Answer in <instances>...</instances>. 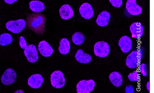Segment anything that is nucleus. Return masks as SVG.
<instances>
[{
  "mask_svg": "<svg viewBox=\"0 0 154 93\" xmlns=\"http://www.w3.org/2000/svg\"><path fill=\"white\" fill-rule=\"evenodd\" d=\"M46 21L45 16L41 13H31L28 14L26 17L28 28L40 35L43 34L45 32Z\"/></svg>",
  "mask_w": 154,
  "mask_h": 93,
  "instance_id": "nucleus-1",
  "label": "nucleus"
},
{
  "mask_svg": "<svg viewBox=\"0 0 154 93\" xmlns=\"http://www.w3.org/2000/svg\"><path fill=\"white\" fill-rule=\"evenodd\" d=\"M143 58V53L141 51L134 50L131 52L126 59V65L128 68H137L141 63Z\"/></svg>",
  "mask_w": 154,
  "mask_h": 93,
  "instance_id": "nucleus-2",
  "label": "nucleus"
},
{
  "mask_svg": "<svg viewBox=\"0 0 154 93\" xmlns=\"http://www.w3.org/2000/svg\"><path fill=\"white\" fill-rule=\"evenodd\" d=\"M26 23L22 19L8 21L6 24V27L9 31L14 34L21 33L26 28Z\"/></svg>",
  "mask_w": 154,
  "mask_h": 93,
  "instance_id": "nucleus-3",
  "label": "nucleus"
},
{
  "mask_svg": "<svg viewBox=\"0 0 154 93\" xmlns=\"http://www.w3.org/2000/svg\"><path fill=\"white\" fill-rule=\"evenodd\" d=\"M94 51L97 56L100 58H106L109 54L110 48L107 42L100 41L96 42L94 45Z\"/></svg>",
  "mask_w": 154,
  "mask_h": 93,
  "instance_id": "nucleus-4",
  "label": "nucleus"
},
{
  "mask_svg": "<svg viewBox=\"0 0 154 93\" xmlns=\"http://www.w3.org/2000/svg\"><path fill=\"white\" fill-rule=\"evenodd\" d=\"M51 85L56 88L60 89L64 87L65 85V78L64 74L60 70H56L51 75Z\"/></svg>",
  "mask_w": 154,
  "mask_h": 93,
  "instance_id": "nucleus-5",
  "label": "nucleus"
},
{
  "mask_svg": "<svg viewBox=\"0 0 154 93\" xmlns=\"http://www.w3.org/2000/svg\"><path fill=\"white\" fill-rule=\"evenodd\" d=\"M95 86V82L92 80H81L76 85V91L77 93H90Z\"/></svg>",
  "mask_w": 154,
  "mask_h": 93,
  "instance_id": "nucleus-6",
  "label": "nucleus"
},
{
  "mask_svg": "<svg viewBox=\"0 0 154 93\" xmlns=\"http://www.w3.org/2000/svg\"><path fill=\"white\" fill-rule=\"evenodd\" d=\"M17 75L16 71L11 68L6 70L1 78L2 83L5 86L10 85L15 82Z\"/></svg>",
  "mask_w": 154,
  "mask_h": 93,
  "instance_id": "nucleus-7",
  "label": "nucleus"
},
{
  "mask_svg": "<svg viewBox=\"0 0 154 93\" xmlns=\"http://www.w3.org/2000/svg\"><path fill=\"white\" fill-rule=\"evenodd\" d=\"M24 54L29 62L35 63L39 59L38 52L35 46L33 44L29 45L24 50Z\"/></svg>",
  "mask_w": 154,
  "mask_h": 93,
  "instance_id": "nucleus-8",
  "label": "nucleus"
},
{
  "mask_svg": "<svg viewBox=\"0 0 154 93\" xmlns=\"http://www.w3.org/2000/svg\"><path fill=\"white\" fill-rule=\"evenodd\" d=\"M127 12L131 15L138 16L141 14L142 9L136 3V0H128L126 3Z\"/></svg>",
  "mask_w": 154,
  "mask_h": 93,
  "instance_id": "nucleus-9",
  "label": "nucleus"
},
{
  "mask_svg": "<svg viewBox=\"0 0 154 93\" xmlns=\"http://www.w3.org/2000/svg\"><path fill=\"white\" fill-rule=\"evenodd\" d=\"M38 50L41 55L45 57H50L52 56L54 52L53 49L48 42L42 40L39 42L38 45Z\"/></svg>",
  "mask_w": 154,
  "mask_h": 93,
  "instance_id": "nucleus-10",
  "label": "nucleus"
},
{
  "mask_svg": "<svg viewBox=\"0 0 154 93\" xmlns=\"http://www.w3.org/2000/svg\"><path fill=\"white\" fill-rule=\"evenodd\" d=\"M79 12L83 18L86 20L91 19L94 15V11L90 4L89 3H83L80 7Z\"/></svg>",
  "mask_w": 154,
  "mask_h": 93,
  "instance_id": "nucleus-11",
  "label": "nucleus"
},
{
  "mask_svg": "<svg viewBox=\"0 0 154 93\" xmlns=\"http://www.w3.org/2000/svg\"><path fill=\"white\" fill-rule=\"evenodd\" d=\"M44 78L39 74H33L28 80V84L31 88L38 89L41 87L44 82Z\"/></svg>",
  "mask_w": 154,
  "mask_h": 93,
  "instance_id": "nucleus-12",
  "label": "nucleus"
},
{
  "mask_svg": "<svg viewBox=\"0 0 154 93\" xmlns=\"http://www.w3.org/2000/svg\"><path fill=\"white\" fill-rule=\"evenodd\" d=\"M132 37L136 39L141 38L144 34V27L141 23L135 22L132 23L130 27Z\"/></svg>",
  "mask_w": 154,
  "mask_h": 93,
  "instance_id": "nucleus-13",
  "label": "nucleus"
},
{
  "mask_svg": "<svg viewBox=\"0 0 154 93\" xmlns=\"http://www.w3.org/2000/svg\"><path fill=\"white\" fill-rule=\"evenodd\" d=\"M132 40L127 36H123L119 41V45L123 53H126L129 52L132 49Z\"/></svg>",
  "mask_w": 154,
  "mask_h": 93,
  "instance_id": "nucleus-14",
  "label": "nucleus"
},
{
  "mask_svg": "<svg viewBox=\"0 0 154 93\" xmlns=\"http://www.w3.org/2000/svg\"><path fill=\"white\" fill-rule=\"evenodd\" d=\"M61 18L64 20H69L72 18L74 12L71 7L68 4H64L61 7L59 10Z\"/></svg>",
  "mask_w": 154,
  "mask_h": 93,
  "instance_id": "nucleus-15",
  "label": "nucleus"
},
{
  "mask_svg": "<svg viewBox=\"0 0 154 93\" xmlns=\"http://www.w3.org/2000/svg\"><path fill=\"white\" fill-rule=\"evenodd\" d=\"M75 58L77 61L81 64H87L90 63L92 60L91 56L85 53L82 50H78L75 56Z\"/></svg>",
  "mask_w": 154,
  "mask_h": 93,
  "instance_id": "nucleus-16",
  "label": "nucleus"
},
{
  "mask_svg": "<svg viewBox=\"0 0 154 93\" xmlns=\"http://www.w3.org/2000/svg\"><path fill=\"white\" fill-rule=\"evenodd\" d=\"M111 15L109 12L104 11L99 14L96 20V23L101 27L107 26L110 20Z\"/></svg>",
  "mask_w": 154,
  "mask_h": 93,
  "instance_id": "nucleus-17",
  "label": "nucleus"
},
{
  "mask_svg": "<svg viewBox=\"0 0 154 93\" xmlns=\"http://www.w3.org/2000/svg\"><path fill=\"white\" fill-rule=\"evenodd\" d=\"M111 83L116 87H120L123 84V77L119 72L114 71L111 73L109 76Z\"/></svg>",
  "mask_w": 154,
  "mask_h": 93,
  "instance_id": "nucleus-18",
  "label": "nucleus"
},
{
  "mask_svg": "<svg viewBox=\"0 0 154 93\" xmlns=\"http://www.w3.org/2000/svg\"><path fill=\"white\" fill-rule=\"evenodd\" d=\"M70 48V44L67 39L63 38L61 40L59 48V52L61 54L65 55L69 54Z\"/></svg>",
  "mask_w": 154,
  "mask_h": 93,
  "instance_id": "nucleus-19",
  "label": "nucleus"
},
{
  "mask_svg": "<svg viewBox=\"0 0 154 93\" xmlns=\"http://www.w3.org/2000/svg\"><path fill=\"white\" fill-rule=\"evenodd\" d=\"M29 8L35 13L42 12L45 10L44 3L39 1H32L29 3Z\"/></svg>",
  "mask_w": 154,
  "mask_h": 93,
  "instance_id": "nucleus-20",
  "label": "nucleus"
},
{
  "mask_svg": "<svg viewBox=\"0 0 154 93\" xmlns=\"http://www.w3.org/2000/svg\"><path fill=\"white\" fill-rule=\"evenodd\" d=\"M13 41V38L10 34L4 33L0 35V45L2 46L11 44Z\"/></svg>",
  "mask_w": 154,
  "mask_h": 93,
  "instance_id": "nucleus-21",
  "label": "nucleus"
},
{
  "mask_svg": "<svg viewBox=\"0 0 154 93\" xmlns=\"http://www.w3.org/2000/svg\"><path fill=\"white\" fill-rule=\"evenodd\" d=\"M72 41L75 44L80 45L85 42V35L80 32H76L72 36Z\"/></svg>",
  "mask_w": 154,
  "mask_h": 93,
  "instance_id": "nucleus-22",
  "label": "nucleus"
},
{
  "mask_svg": "<svg viewBox=\"0 0 154 93\" xmlns=\"http://www.w3.org/2000/svg\"><path fill=\"white\" fill-rule=\"evenodd\" d=\"M128 78L131 81H138L140 80V75L139 74L138 71L135 70L129 74Z\"/></svg>",
  "mask_w": 154,
  "mask_h": 93,
  "instance_id": "nucleus-23",
  "label": "nucleus"
},
{
  "mask_svg": "<svg viewBox=\"0 0 154 93\" xmlns=\"http://www.w3.org/2000/svg\"><path fill=\"white\" fill-rule=\"evenodd\" d=\"M140 70L141 74L144 77H146L148 75V68L145 64H141L140 66Z\"/></svg>",
  "mask_w": 154,
  "mask_h": 93,
  "instance_id": "nucleus-24",
  "label": "nucleus"
},
{
  "mask_svg": "<svg viewBox=\"0 0 154 93\" xmlns=\"http://www.w3.org/2000/svg\"><path fill=\"white\" fill-rule=\"evenodd\" d=\"M109 2L115 8H120L123 4L122 0H110Z\"/></svg>",
  "mask_w": 154,
  "mask_h": 93,
  "instance_id": "nucleus-25",
  "label": "nucleus"
},
{
  "mask_svg": "<svg viewBox=\"0 0 154 93\" xmlns=\"http://www.w3.org/2000/svg\"><path fill=\"white\" fill-rule=\"evenodd\" d=\"M20 46L21 49L25 50L27 48V44L25 38L23 36H20Z\"/></svg>",
  "mask_w": 154,
  "mask_h": 93,
  "instance_id": "nucleus-26",
  "label": "nucleus"
},
{
  "mask_svg": "<svg viewBox=\"0 0 154 93\" xmlns=\"http://www.w3.org/2000/svg\"><path fill=\"white\" fill-rule=\"evenodd\" d=\"M125 93H134V89L132 86L128 85L125 88Z\"/></svg>",
  "mask_w": 154,
  "mask_h": 93,
  "instance_id": "nucleus-27",
  "label": "nucleus"
},
{
  "mask_svg": "<svg viewBox=\"0 0 154 93\" xmlns=\"http://www.w3.org/2000/svg\"><path fill=\"white\" fill-rule=\"evenodd\" d=\"M17 1V0H5V2L9 4H12L15 2Z\"/></svg>",
  "mask_w": 154,
  "mask_h": 93,
  "instance_id": "nucleus-28",
  "label": "nucleus"
},
{
  "mask_svg": "<svg viewBox=\"0 0 154 93\" xmlns=\"http://www.w3.org/2000/svg\"><path fill=\"white\" fill-rule=\"evenodd\" d=\"M14 93H24V91L22 90H20V89H19V90H17V91H16V92H14Z\"/></svg>",
  "mask_w": 154,
  "mask_h": 93,
  "instance_id": "nucleus-29",
  "label": "nucleus"
},
{
  "mask_svg": "<svg viewBox=\"0 0 154 93\" xmlns=\"http://www.w3.org/2000/svg\"><path fill=\"white\" fill-rule=\"evenodd\" d=\"M149 83H148V84H147V86H146V87H147V88H148V90H149Z\"/></svg>",
  "mask_w": 154,
  "mask_h": 93,
  "instance_id": "nucleus-30",
  "label": "nucleus"
},
{
  "mask_svg": "<svg viewBox=\"0 0 154 93\" xmlns=\"http://www.w3.org/2000/svg\"></svg>",
  "mask_w": 154,
  "mask_h": 93,
  "instance_id": "nucleus-31",
  "label": "nucleus"
}]
</instances>
